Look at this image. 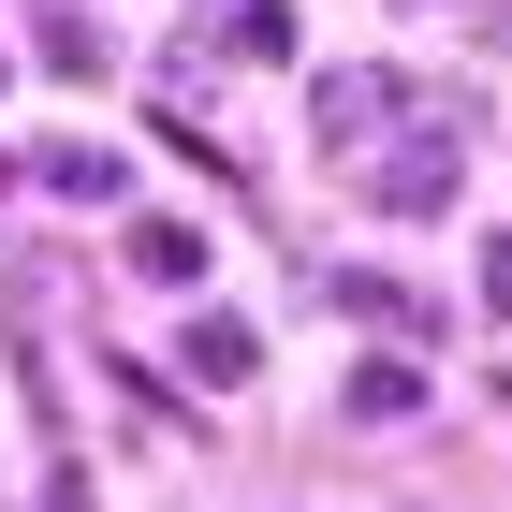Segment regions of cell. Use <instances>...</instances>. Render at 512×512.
Returning <instances> with one entry per match:
<instances>
[{
  "label": "cell",
  "instance_id": "obj_4",
  "mask_svg": "<svg viewBox=\"0 0 512 512\" xmlns=\"http://www.w3.org/2000/svg\"><path fill=\"white\" fill-rule=\"evenodd\" d=\"M337 410H352V425H410V410H425V366H410V352H366Z\"/></svg>",
  "mask_w": 512,
  "mask_h": 512
},
{
  "label": "cell",
  "instance_id": "obj_10",
  "mask_svg": "<svg viewBox=\"0 0 512 512\" xmlns=\"http://www.w3.org/2000/svg\"><path fill=\"white\" fill-rule=\"evenodd\" d=\"M483 308L512 322V235H483Z\"/></svg>",
  "mask_w": 512,
  "mask_h": 512
},
{
  "label": "cell",
  "instance_id": "obj_3",
  "mask_svg": "<svg viewBox=\"0 0 512 512\" xmlns=\"http://www.w3.org/2000/svg\"><path fill=\"white\" fill-rule=\"evenodd\" d=\"M337 308H352L366 337H395V352H410V337H439V308L410 293V278H337Z\"/></svg>",
  "mask_w": 512,
  "mask_h": 512
},
{
  "label": "cell",
  "instance_id": "obj_11",
  "mask_svg": "<svg viewBox=\"0 0 512 512\" xmlns=\"http://www.w3.org/2000/svg\"><path fill=\"white\" fill-rule=\"evenodd\" d=\"M0 176H15V161H0Z\"/></svg>",
  "mask_w": 512,
  "mask_h": 512
},
{
  "label": "cell",
  "instance_id": "obj_9",
  "mask_svg": "<svg viewBox=\"0 0 512 512\" xmlns=\"http://www.w3.org/2000/svg\"><path fill=\"white\" fill-rule=\"evenodd\" d=\"M44 74L88 88V74H103V30H88V15H59V30H44Z\"/></svg>",
  "mask_w": 512,
  "mask_h": 512
},
{
  "label": "cell",
  "instance_id": "obj_2",
  "mask_svg": "<svg viewBox=\"0 0 512 512\" xmlns=\"http://www.w3.org/2000/svg\"><path fill=\"white\" fill-rule=\"evenodd\" d=\"M395 103H410L395 74H322V147H366V132H395Z\"/></svg>",
  "mask_w": 512,
  "mask_h": 512
},
{
  "label": "cell",
  "instance_id": "obj_6",
  "mask_svg": "<svg viewBox=\"0 0 512 512\" xmlns=\"http://www.w3.org/2000/svg\"><path fill=\"white\" fill-rule=\"evenodd\" d=\"M44 191L59 205H118V147H74V132H59V147H44Z\"/></svg>",
  "mask_w": 512,
  "mask_h": 512
},
{
  "label": "cell",
  "instance_id": "obj_7",
  "mask_svg": "<svg viewBox=\"0 0 512 512\" xmlns=\"http://www.w3.org/2000/svg\"><path fill=\"white\" fill-rule=\"evenodd\" d=\"M249 366H264V337H249L235 308H205L191 322V381H249Z\"/></svg>",
  "mask_w": 512,
  "mask_h": 512
},
{
  "label": "cell",
  "instance_id": "obj_8",
  "mask_svg": "<svg viewBox=\"0 0 512 512\" xmlns=\"http://www.w3.org/2000/svg\"><path fill=\"white\" fill-rule=\"evenodd\" d=\"M220 59H293V0H235L220 15Z\"/></svg>",
  "mask_w": 512,
  "mask_h": 512
},
{
  "label": "cell",
  "instance_id": "obj_5",
  "mask_svg": "<svg viewBox=\"0 0 512 512\" xmlns=\"http://www.w3.org/2000/svg\"><path fill=\"white\" fill-rule=\"evenodd\" d=\"M132 278L191 293V278H205V235H191V220H132Z\"/></svg>",
  "mask_w": 512,
  "mask_h": 512
},
{
  "label": "cell",
  "instance_id": "obj_1",
  "mask_svg": "<svg viewBox=\"0 0 512 512\" xmlns=\"http://www.w3.org/2000/svg\"><path fill=\"white\" fill-rule=\"evenodd\" d=\"M366 191H381L395 220H439V205H454V132H439V118H425V132H395V147L366 161Z\"/></svg>",
  "mask_w": 512,
  "mask_h": 512
}]
</instances>
